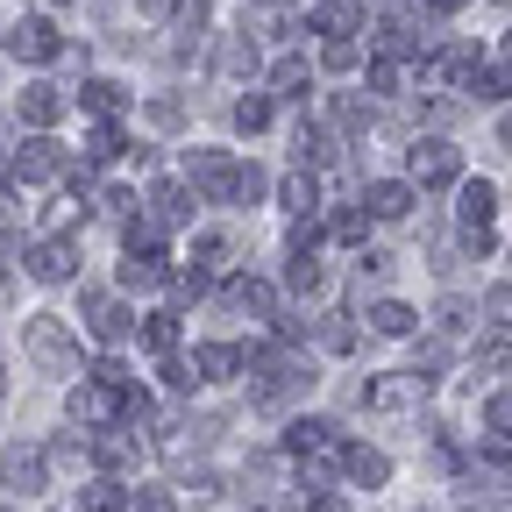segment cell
Segmentation results:
<instances>
[{
    "label": "cell",
    "mask_w": 512,
    "mask_h": 512,
    "mask_svg": "<svg viewBox=\"0 0 512 512\" xmlns=\"http://www.w3.org/2000/svg\"><path fill=\"white\" fill-rule=\"evenodd\" d=\"M107 392H114V384H79V392H72V420H107Z\"/></svg>",
    "instance_id": "7c38bea8"
},
{
    "label": "cell",
    "mask_w": 512,
    "mask_h": 512,
    "mask_svg": "<svg viewBox=\"0 0 512 512\" xmlns=\"http://www.w3.org/2000/svg\"><path fill=\"white\" fill-rule=\"evenodd\" d=\"M200 370H207V384H221V377H235V349H200Z\"/></svg>",
    "instance_id": "e0dca14e"
},
{
    "label": "cell",
    "mask_w": 512,
    "mask_h": 512,
    "mask_svg": "<svg viewBox=\"0 0 512 512\" xmlns=\"http://www.w3.org/2000/svg\"><path fill=\"white\" fill-rule=\"evenodd\" d=\"M57 114H64V93H57V86H43V79H36V86H29V93H22V121H29V128H50V121H57Z\"/></svg>",
    "instance_id": "277c9868"
},
{
    "label": "cell",
    "mask_w": 512,
    "mask_h": 512,
    "mask_svg": "<svg viewBox=\"0 0 512 512\" xmlns=\"http://www.w3.org/2000/svg\"><path fill=\"white\" fill-rule=\"evenodd\" d=\"M235 121H242V128H264V121H271V100H242Z\"/></svg>",
    "instance_id": "cb8c5ba5"
},
{
    "label": "cell",
    "mask_w": 512,
    "mask_h": 512,
    "mask_svg": "<svg viewBox=\"0 0 512 512\" xmlns=\"http://www.w3.org/2000/svg\"><path fill=\"white\" fill-rule=\"evenodd\" d=\"M86 512H121V491H114V484H93V491H86Z\"/></svg>",
    "instance_id": "603a6c76"
},
{
    "label": "cell",
    "mask_w": 512,
    "mask_h": 512,
    "mask_svg": "<svg viewBox=\"0 0 512 512\" xmlns=\"http://www.w3.org/2000/svg\"><path fill=\"white\" fill-rule=\"evenodd\" d=\"M491 313H498V328H512V292H491Z\"/></svg>",
    "instance_id": "4316f807"
},
{
    "label": "cell",
    "mask_w": 512,
    "mask_h": 512,
    "mask_svg": "<svg viewBox=\"0 0 512 512\" xmlns=\"http://www.w3.org/2000/svg\"><path fill=\"white\" fill-rule=\"evenodd\" d=\"M320 64H328V72H349V64H356V43H349V36H335L328 50H320Z\"/></svg>",
    "instance_id": "ffe728a7"
},
{
    "label": "cell",
    "mask_w": 512,
    "mask_h": 512,
    "mask_svg": "<svg viewBox=\"0 0 512 512\" xmlns=\"http://www.w3.org/2000/svg\"><path fill=\"white\" fill-rule=\"evenodd\" d=\"M406 207H413L406 185H370V214H377V221H399Z\"/></svg>",
    "instance_id": "4fadbf2b"
},
{
    "label": "cell",
    "mask_w": 512,
    "mask_h": 512,
    "mask_svg": "<svg viewBox=\"0 0 512 512\" xmlns=\"http://www.w3.org/2000/svg\"><path fill=\"white\" fill-rule=\"evenodd\" d=\"M328 434H335L328 420H292V427H285V448H292V456H320Z\"/></svg>",
    "instance_id": "9c48e42d"
},
{
    "label": "cell",
    "mask_w": 512,
    "mask_h": 512,
    "mask_svg": "<svg viewBox=\"0 0 512 512\" xmlns=\"http://www.w3.org/2000/svg\"><path fill=\"white\" fill-rule=\"evenodd\" d=\"M285 207H292V214H313V207H320L313 178H285Z\"/></svg>",
    "instance_id": "ac0fdd59"
},
{
    "label": "cell",
    "mask_w": 512,
    "mask_h": 512,
    "mask_svg": "<svg viewBox=\"0 0 512 512\" xmlns=\"http://www.w3.org/2000/svg\"><path fill=\"white\" fill-rule=\"evenodd\" d=\"M342 463H349L356 484H384V477H392V463H384L377 448H342Z\"/></svg>",
    "instance_id": "30bf717a"
},
{
    "label": "cell",
    "mask_w": 512,
    "mask_h": 512,
    "mask_svg": "<svg viewBox=\"0 0 512 512\" xmlns=\"http://www.w3.org/2000/svg\"><path fill=\"white\" fill-rule=\"evenodd\" d=\"M498 136H505V143H512V114H505V121H498Z\"/></svg>",
    "instance_id": "f546056e"
},
{
    "label": "cell",
    "mask_w": 512,
    "mask_h": 512,
    "mask_svg": "<svg viewBox=\"0 0 512 512\" xmlns=\"http://www.w3.org/2000/svg\"><path fill=\"white\" fill-rule=\"evenodd\" d=\"M491 427H498V434H512V399H491Z\"/></svg>",
    "instance_id": "484cf974"
},
{
    "label": "cell",
    "mask_w": 512,
    "mask_h": 512,
    "mask_svg": "<svg viewBox=\"0 0 512 512\" xmlns=\"http://www.w3.org/2000/svg\"><path fill=\"white\" fill-rule=\"evenodd\" d=\"M143 349H150V356H171V349H178V328H171V313H157L150 328H143Z\"/></svg>",
    "instance_id": "9a60e30c"
},
{
    "label": "cell",
    "mask_w": 512,
    "mask_h": 512,
    "mask_svg": "<svg viewBox=\"0 0 512 512\" xmlns=\"http://www.w3.org/2000/svg\"><path fill=\"white\" fill-rule=\"evenodd\" d=\"M8 36H15V57H29V64H50V57H57V29H50L43 15H22Z\"/></svg>",
    "instance_id": "7a4b0ae2"
},
{
    "label": "cell",
    "mask_w": 512,
    "mask_h": 512,
    "mask_svg": "<svg viewBox=\"0 0 512 512\" xmlns=\"http://www.w3.org/2000/svg\"><path fill=\"white\" fill-rule=\"evenodd\" d=\"M221 64H228V72H256V50L249 43H221Z\"/></svg>",
    "instance_id": "44dd1931"
},
{
    "label": "cell",
    "mask_w": 512,
    "mask_h": 512,
    "mask_svg": "<svg viewBox=\"0 0 512 512\" xmlns=\"http://www.w3.org/2000/svg\"><path fill=\"white\" fill-rule=\"evenodd\" d=\"M470 93H477V100H491V107H498V100H505V93H512V72H484V79H470Z\"/></svg>",
    "instance_id": "d6986e66"
},
{
    "label": "cell",
    "mask_w": 512,
    "mask_h": 512,
    "mask_svg": "<svg viewBox=\"0 0 512 512\" xmlns=\"http://www.w3.org/2000/svg\"><path fill=\"white\" fill-rule=\"evenodd\" d=\"M0 477H8V491H36V484H43V456L8 448V456H0Z\"/></svg>",
    "instance_id": "8992f818"
},
{
    "label": "cell",
    "mask_w": 512,
    "mask_h": 512,
    "mask_svg": "<svg viewBox=\"0 0 512 512\" xmlns=\"http://www.w3.org/2000/svg\"><path fill=\"white\" fill-rule=\"evenodd\" d=\"M413 185H448V178H456V150H448V143H413Z\"/></svg>",
    "instance_id": "3957f363"
},
{
    "label": "cell",
    "mask_w": 512,
    "mask_h": 512,
    "mask_svg": "<svg viewBox=\"0 0 512 512\" xmlns=\"http://www.w3.org/2000/svg\"><path fill=\"white\" fill-rule=\"evenodd\" d=\"M29 356H36L50 377H64V370H72V328H64L57 313H36V320H29Z\"/></svg>",
    "instance_id": "6da1fadb"
},
{
    "label": "cell",
    "mask_w": 512,
    "mask_h": 512,
    "mask_svg": "<svg viewBox=\"0 0 512 512\" xmlns=\"http://www.w3.org/2000/svg\"><path fill=\"white\" fill-rule=\"evenodd\" d=\"M79 100H86L93 114H114V107H121V86H114V79H93V86H86Z\"/></svg>",
    "instance_id": "2e32d148"
},
{
    "label": "cell",
    "mask_w": 512,
    "mask_h": 512,
    "mask_svg": "<svg viewBox=\"0 0 512 512\" xmlns=\"http://www.w3.org/2000/svg\"><path fill=\"white\" fill-rule=\"evenodd\" d=\"M136 512H171V498H164V491H143V505H136Z\"/></svg>",
    "instance_id": "83f0119b"
},
{
    "label": "cell",
    "mask_w": 512,
    "mask_h": 512,
    "mask_svg": "<svg viewBox=\"0 0 512 512\" xmlns=\"http://www.w3.org/2000/svg\"><path fill=\"white\" fill-rule=\"evenodd\" d=\"M15 171H22V178H57V171H64V157H57V143H50V136H36V143H22Z\"/></svg>",
    "instance_id": "5b68a950"
},
{
    "label": "cell",
    "mask_w": 512,
    "mask_h": 512,
    "mask_svg": "<svg viewBox=\"0 0 512 512\" xmlns=\"http://www.w3.org/2000/svg\"><path fill=\"white\" fill-rule=\"evenodd\" d=\"M29 278H43V285H64V278H72V249H64V242H43V249L29 256Z\"/></svg>",
    "instance_id": "ba28073f"
},
{
    "label": "cell",
    "mask_w": 512,
    "mask_h": 512,
    "mask_svg": "<svg viewBox=\"0 0 512 512\" xmlns=\"http://www.w3.org/2000/svg\"><path fill=\"white\" fill-rule=\"evenodd\" d=\"M420 384H427V377H377V384H370V406H377V413H399L406 399H420Z\"/></svg>",
    "instance_id": "52a82bcc"
},
{
    "label": "cell",
    "mask_w": 512,
    "mask_h": 512,
    "mask_svg": "<svg viewBox=\"0 0 512 512\" xmlns=\"http://www.w3.org/2000/svg\"><path fill=\"white\" fill-rule=\"evenodd\" d=\"M93 157H100V164L121 157V128H93Z\"/></svg>",
    "instance_id": "d4e9b609"
},
{
    "label": "cell",
    "mask_w": 512,
    "mask_h": 512,
    "mask_svg": "<svg viewBox=\"0 0 512 512\" xmlns=\"http://www.w3.org/2000/svg\"><path fill=\"white\" fill-rule=\"evenodd\" d=\"M50 8H64V0H50Z\"/></svg>",
    "instance_id": "4dcf8cb0"
},
{
    "label": "cell",
    "mask_w": 512,
    "mask_h": 512,
    "mask_svg": "<svg viewBox=\"0 0 512 512\" xmlns=\"http://www.w3.org/2000/svg\"><path fill=\"white\" fill-rule=\"evenodd\" d=\"M143 15H150V22H164V15H171V0H143Z\"/></svg>",
    "instance_id": "f1b7e54d"
},
{
    "label": "cell",
    "mask_w": 512,
    "mask_h": 512,
    "mask_svg": "<svg viewBox=\"0 0 512 512\" xmlns=\"http://www.w3.org/2000/svg\"><path fill=\"white\" fill-rule=\"evenodd\" d=\"M370 328H377V335H406V328H413V313H406L399 299H384V306L370 313Z\"/></svg>",
    "instance_id": "5bb4252c"
},
{
    "label": "cell",
    "mask_w": 512,
    "mask_h": 512,
    "mask_svg": "<svg viewBox=\"0 0 512 512\" xmlns=\"http://www.w3.org/2000/svg\"><path fill=\"white\" fill-rule=\"evenodd\" d=\"M363 228H370V214H335V242H363Z\"/></svg>",
    "instance_id": "7402d4cb"
},
{
    "label": "cell",
    "mask_w": 512,
    "mask_h": 512,
    "mask_svg": "<svg viewBox=\"0 0 512 512\" xmlns=\"http://www.w3.org/2000/svg\"><path fill=\"white\" fill-rule=\"evenodd\" d=\"M491 214H498V192H491L484 178H477V185H463V221H470V228H484Z\"/></svg>",
    "instance_id": "8fae6325"
}]
</instances>
